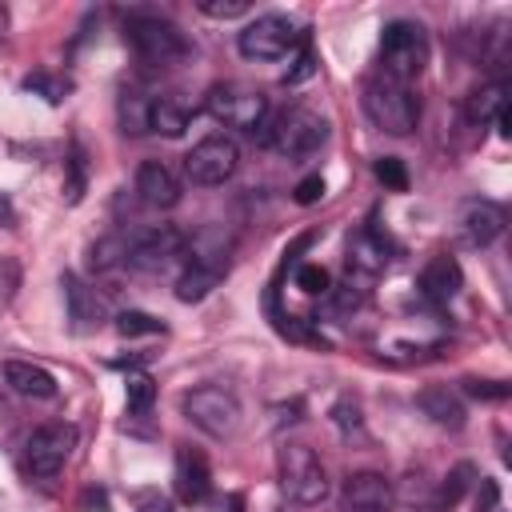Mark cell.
<instances>
[{"label": "cell", "instance_id": "3", "mask_svg": "<svg viewBox=\"0 0 512 512\" xmlns=\"http://www.w3.org/2000/svg\"><path fill=\"white\" fill-rule=\"evenodd\" d=\"M428 64V32L416 20H388L380 36V76L408 84Z\"/></svg>", "mask_w": 512, "mask_h": 512}, {"label": "cell", "instance_id": "21", "mask_svg": "<svg viewBox=\"0 0 512 512\" xmlns=\"http://www.w3.org/2000/svg\"><path fill=\"white\" fill-rule=\"evenodd\" d=\"M500 112H508V84H504V80H492V84L468 92V100H464V120H468L472 128H484V124L496 120Z\"/></svg>", "mask_w": 512, "mask_h": 512}, {"label": "cell", "instance_id": "20", "mask_svg": "<svg viewBox=\"0 0 512 512\" xmlns=\"http://www.w3.org/2000/svg\"><path fill=\"white\" fill-rule=\"evenodd\" d=\"M176 492L184 504H200L208 492H212V472H208V460L192 448H184L176 456Z\"/></svg>", "mask_w": 512, "mask_h": 512}, {"label": "cell", "instance_id": "27", "mask_svg": "<svg viewBox=\"0 0 512 512\" xmlns=\"http://www.w3.org/2000/svg\"><path fill=\"white\" fill-rule=\"evenodd\" d=\"M156 400V384L152 376H128V412L132 416H144Z\"/></svg>", "mask_w": 512, "mask_h": 512}, {"label": "cell", "instance_id": "31", "mask_svg": "<svg viewBox=\"0 0 512 512\" xmlns=\"http://www.w3.org/2000/svg\"><path fill=\"white\" fill-rule=\"evenodd\" d=\"M196 8L204 16H212V20H236V16L248 12V0H200Z\"/></svg>", "mask_w": 512, "mask_h": 512}, {"label": "cell", "instance_id": "9", "mask_svg": "<svg viewBox=\"0 0 512 512\" xmlns=\"http://www.w3.org/2000/svg\"><path fill=\"white\" fill-rule=\"evenodd\" d=\"M184 248L188 240L176 224H152V228H140L132 240H124V264L136 272H164L184 256Z\"/></svg>", "mask_w": 512, "mask_h": 512}, {"label": "cell", "instance_id": "36", "mask_svg": "<svg viewBox=\"0 0 512 512\" xmlns=\"http://www.w3.org/2000/svg\"><path fill=\"white\" fill-rule=\"evenodd\" d=\"M8 24H12V12H8V4H0V36L8 32Z\"/></svg>", "mask_w": 512, "mask_h": 512}, {"label": "cell", "instance_id": "18", "mask_svg": "<svg viewBox=\"0 0 512 512\" xmlns=\"http://www.w3.org/2000/svg\"><path fill=\"white\" fill-rule=\"evenodd\" d=\"M384 268H388V244L372 228H360L356 236H348V276L372 280Z\"/></svg>", "mask_w": 512, "mask_h": 512}, {"label": "cell", "instance_id": "19", "mask_svg": "<svg viewBox=\"0 0 512 512\" xmlns=\"http://www.w3.org/2000/svg\"><path fill=\"white\" fill-rule=\"evenodd\" d=\"M64 300H68V320H72V328L76 332H88V328H100V320H104V300L80 280V276H72V272H64Z\"/></svg>", "mask_w": 512, "mask_h": 512}, {"label": "cell", "instance_id": "5", "mask_svg": "<svg viewBox=\"0 0 512 512\" xmlns=\"http://www.w3.org/2000/svg\"><path fill=\"white\" fill-rule=\"evenodd\" d=\"M204 112L224 124V128H240V132H256L268 120V96L252 84L240 80H220L204 92Z\"/></svg>", "mask_w": 512, "mask_h": 512}, {"label": "cell", "instance_id": "24", "mask_svg": "<svg viewBox=\"0 0 512 512\" xmlns=\"http://www.w3.org/2000/svg\"><path fill=\"white\" fill-rule=\"evenodd\" d=\"M120 128L128 136H144L148 132V96L144 92H136V88L120 92Z\"/></svg>", "mask_w": 512, "mask_h": 512}, {"label": "cell", "instance_id": "6", "mask_svg": "<svg viewBox=\"0 0 512 512\" xmlns=\"http://www.w3.org/2000/svg\"><path fill=\"white\" fill-rule=\"evenodd\" d=\"M276 472H280L284 496L296 500V504H304V508L328 500V492H332L328 472H324V460L308 444H284L276 452Z\"/></svg>", "mask_w": 512, "mask_h": 512}, {"label": "cell", "instance_id": "14", "mask_svg": "<svg viewBox=\"0 0 512 512\" xmlns=\"http://www.w3.org/2000/svg\"><path fill=\"white\" fill-rule=\"evenodd\" d=\"M136 196H140V204H148V208H156V212H168V208L180 204L184 188H180V180H176V172H172L168 164L144 160V164L136 168Z\"/></svg>", "mask_w": 512, "mask_h": 512}, {"label": "cell", "instance_id": "25", "mask_svg": "<svg viewBox=\"0 0 512 512\" xmlns=\"http://www.w3.org/2000/svg\"><path fill=\"white\" fill-rule=\"evenodd\" d=\"M472 464H456L448 476H444V484H440V492H436V512H444V508H452L464 492H468V484H472Z\"/></svg>", "mask_w": 512, "mask_h": 512}, {"label": "cell", "instance_id": "26", "mask_svg": "<svg viewBox=\"0 0 512 512\" xmlns=\"http://www.w3.org/2000/svg\"><path fill=\"white\" fill-rule=\"evenodd\" d=\"M116 332L120 336H156V332H164V324L156 316H148V312H120L116 316Z\"/></svg>", "mask_w": 512, "mask_h": 512}, {"label": "cell", "instance_id": "2", "mask_svg": "<svg viewBox=\"0 0 512 512\" xmlns=\"http://www.w3.org/2000/svg\"><path fill=\"white\" fill-rule=\"evenodd\" d=\"M260 140L272 152L288 156V160H304V156H312L328 140V120L320 112L296 104V108H284V112L268 116L264 128H260Z\"/></svg>", "mask_w": 512, "mask_h": 512}, {"label": "cell", "instance_id": "17", "mask_svg": "<svg viewBox=\"0 0 512 512\" xmlns=\"http://www.w3.org/2000/svg\"><path fill=\"white\" fill-rule=\"evenodd\" d=\"M4 384L24 400H56V392H60L56 376L48 368L32 364V360H8L4 364Z\"/></svg>", "mask_w": 512, "mask_h": 512}, {"label": "cell", "instance_id": "28", "mask_svg": "<svg viewBox=\"0 0 512 512\" xmlns=\"http://www.w3.org/2000/svg\"><path fill=\"white\" fill-rule=\"evenodd\" d=\"M116 264H124V240H120V236H108V240L92 244V268H96V272H108V268H116Z\"/></svg>", "mask_w": 512, "mask_h": 512}, {"label": "cell", "instance_id": "11", "mask_svg": "<svg viewBox=\"0 0 512 512\" xmlns=\"http://www.w3.org/2000/svg\"><path fill=\"white\" fill-rule=\"evenodd\" d=\"M72 448H76V428H72V424H44V428H36V432L28 436V444H24V464H28V472H32L36 480H52V476L68 464Z\"/></svg>", "mask_w": 512, "mask_h": 512}, {"label": "cell", "instance_id": "32", "mask_svg": "<svg viewBox=\"0 0 512 512\" xmlns=\"http://www.w3.org/2000/svg\"><path fill=\"white\" fill-rule=\"evenodd\" d=\"M324 196V176H304L296 184V204H316Z\"/></svg>", "mask_w": 512, "mask_h": 512}, {"label": "cell", "instance_id": "23", "mask_svg": "<svg viewBox=\"0 0 512 512\" xmlns=\"http://www.w3.org/2000/svg\"><path fill=\"white\" fill-rule=\"evenodd\" d=\"M184 128H188V108L176 96H148V132L176 140L184 136Z\"/></svg>", "mask_w": 512, "mask_h": 512}, {"label": "cell", "instance_id": "12", "mask_svg": "<svg viewBox=\"0 0 512 512\" xmlns=\"http://www.w3.org/2000/svg\"><path fill=\"white\" fill-rule=\"evenodd\" d=\"M224 272H228V256H224V248H204V244L196 240L192 252H188L184 272L176 276V300H184V304L204 300V296L224 280Z\"/></svg>", "mask_w": 512, "mask_h": 512}, {"label": "cell", "instance_id": "35", "mask_svg": "<svg viewBox=\"0 0 512 512\" xmlns=\"http://www.w3.org/2000/svg\"><path fill=\"white\" fill-rule=\"evenodd\" d=\"M24 88H44L52 104H60V96L68 92V84H56V80H48V76H28V80H24Z\"/></svg>", "mask_w": 512, "mask_h": 512}, {"label": "cell", "instance_id": "33", "mask_svg": "<svg viewBox=\"0 0 512 512\" xmlns=\"http://www.w3.org/2000/svg\"><path fill=\"white\" fill-rule=\"evenodd\" d=\"M464 388L472 396H484V400H504L508 396V384H496V380H464Z\"/></svg>", "mask_w": 512, "mask_h": 512}, {"label": "cell", "instance_id": "30", "mask_svg": "<svg viewBox=\"0 0 512 512\" xmlns=\"http://www.w3.org/2000/svg\"><path fill=\"white\" fill-rule=\"evenodd\" d=\"M296 288H300L304 296H324V292H328V272H324L320 264H304V268L296 272Z\"/></svg>", "mask_w": 512, "mask_h": 512}, {"label": "cell", "instance_id": "10", "mask_svg": "<svg viewBox=\"0 0 512 512\" xmlns=\"http://www.w3.org/2000/svg\"><path fill=\"white\" fill-rule=\"evenodd\" d=\"M240 168V148L228 132H212L204 136L188 156H184V176L196 184V188H216L224 184L232 172Z\"/></svg>", "mask_w": 512, "mask_h": 512}, {"label": "cell", "instance_id": "29", "mask_svg": "<svg viewBox=\"0 0 512 512\" xmlns=\"http://www.w3.org/2000/svg\"><path fill=\"white\" fill-rule=\"evenodd\" d=\"M376 180H380V184H388L392 192H404V188H408V172H404V164H400L396 156L376 160Z\"/></svg>", "mask_w": 512, "mask_h": 512}, {"label": "cell", "instance_id": "22", "mask_svg": "<svg viewBox=\"0 0 512 512\" xmlns=\"http://www.w3.org/2000/svg\"><path fill=\"white\" fill-rule=\"evenodd\" d=\"M416 404H420V412H424L432 424H440V428H460V424H464V404H460V396L448 392L444 384L424 388V392L416 396Z\"/></svg>", "mask_w": 512, "mask_h": 512}, {"label": "cell", "instance_id": "7", "mask_svg": "<svg viewBox=\"0 0 512 512\" xmlns=\"http://www.w3.org/2000/svg\"><path fill=\"white\" fill-rule=\"evenodd\" d=\"M180 408H184V416H188L200 432H208L212 440H232V436L240 432V420H244L240 400H236L228 388H216V384H204V388L184 392V396H180Z\"/></svg>", "mask_w": 512, "mask_h": 512}, {"label": "cell", "instance_id": "1", "mask_svg": "<svg viewBox=\"0 0 512 512\" xmlns=\"http://www.w3.org/2000/svg\"><path fill=\"white\" fill-rule=\"evenodd\" d=\"M360 100H364L368 120L388 136H408L420 124V96H412L408 84H396V80H388L380 72L364 80V96Z\"/></svg>", "mask_w": 512, "mask_h": 512}, {"label": "cell", "instance_id": "34", "mask_svg": "<svg viewBox=\"0 0 512 512\" xmlns=\"http://www.w3.org/2000/svg\"><path fill=\"white\" fill-rule=\"evenodd\" d=\"M476 512H500V488H496V480H480Z\"/></svg>", "mask_w": 512, "mask_h": 512}, {"label": "cell", "instance_id": "15", "mask_svg": "<svg viewBox=\"0 0 512 512\" xmlns=\"http://www.w3.org/2000/svg\"><path fill=\"white\" fill-rule=\"evenodd\" d=\"M504 232V208L492 200H468L460 208V236L468 248H488Z\"/></svg>", "mask_w": 512, "mask_h": 512}, {"label": "cell", "instance_id": "16", "mask_svg": "<svg viewBox=\"0 0 512 512\" xmlns=\"http://www.w3.org/2000/svg\"><path fill=\"white\" fill-rule=\"evenodd\" d=\"M416 288H420L424 300H432V304H448V300L464 288V272H460L456 256H448V252H444V256H432V260L424 264Z\"/></svg>", "mask_w": 512, "mask_h": 512}, {"label": "cell", "instance_id": "4", "mask_svg": "<svg viewBox=\"0 0 512 512\" xmlns=\"http://www.w3.org/2000/svg\"><path fill=\"white\" fill-rule=\"evenodd\" d=\"M124 36L132 44V56L144 68H172V64H180L188 56L184 32L164 16H128Z\"/></svg>", "mask_w": 512, "mask_h": 512}, {"label": "cell", "instance_id": "13", "mask_svg": "<svg viewBox=\"0 0 512 512\" xmlns=\"http://www.w3.org/2000/svg\"><path fill=\"white\" fill-rule=\"evenodd\" d=\"M340 512H392V484L380 472H352L340 488Z\"/></svg>", "mask_w": 512, "mask_h": 512}, {"label": "cell", "instance_id": "8", "mask_svg": "<svg viewBox=\"0 0 512 512\" xmlns=\"http://www.w3.org/2000/svg\"><path fill=\"white\" fill-rule=\"evenodd\" d=\"M300 44H304V32L288 16H276V12L248 20L244 32L236 36V48H240L244 60H284Z\"/></svg>", "mask_w": 512, "mask_h": 512}]
</instances>
